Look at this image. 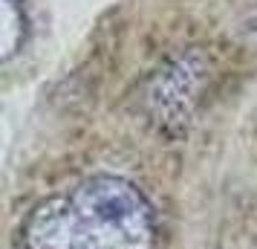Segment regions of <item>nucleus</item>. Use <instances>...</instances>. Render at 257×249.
<instances>
[{
  "mask_svg": "<svg viewBox=\"0 0 257 249\" xmlns=\"http://www.w3.org/2000/svg\"><path fill=\"white\" fill-rule=\"evenodd\" d=\"M24 249H153V209L130 180L93 174L41 200L24 223Z\"/></svg>",
  "mask_w": 257,
  "mask_h": 249,
  "instance_id": "f257e3e1",
  "label": "nucleus"
},
{
  "mask_svg": "<svg viewBox=\"0 0 257 249\" xmlns=\"http://www.w3.org/2000/svg\"><path fill=\"white\" fill-rule=\"evenodd\" d=\"M26 41V12L21 0H3V58L9 61Z\"/></svg>",
  "mask_w": 257,
  "mask_h": 249,
  "instance_id": "f03ea898",
  "label": "nucleus"
}]
</instances>
